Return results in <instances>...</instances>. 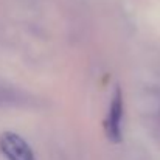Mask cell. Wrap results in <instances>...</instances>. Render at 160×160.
Returning a JSON list of instances; mask_svg holds the SVG:
<instances>
[{"instance_id": "7a4b0ae2", "label": "cell", "mask_w": 160, "mask_h": 160, "mask_svg": "<svg viewBox=\"0 0 160 160\" xmlns=\"http://www.w3.org/2000/svg\"><path fill=\"white\" fill-rule=\"evenodd\" d=\"M0 151L8 160H36L31 146L16 132H3L0 135Z\"/></svg>"}, {"instance_id": "6da1fadb", "label": "cell", "mask_w": 160, "mask_h": 160, "mask_svg": "<svg viewBox=\"0 0 160 160\" xmlns=\"http://www.w3.org/2000/svg\"><path fill=\"white\" fill-rule=\"evenodd\" d=\"M123 112H124V101H123V92L121 87L117 86L112 93V100L109 104V112L104 120V132L106 137L112 143H120L123 140Z\"/></svg>"}]
</instances>
